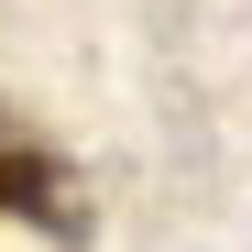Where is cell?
Listing matches in <instances>:
<instances>
[{
	"label": "cell",
	"instance_id": "obj_1",
	"mask_svg": "<svg viewBox=\"0 0 252 252\" xmlns=\"http://www.w3.org/2000/svg\"><path fill=\"white\" fill-rule=\"evenodd\" d=\"M0 220H22L44 241H88V187H77L66 154H44L11 110H0Z\"/></svg>",
	"mask_w": 252,
	"mask_h": 252
}]
</instances>
